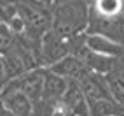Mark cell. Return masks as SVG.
Here are the masks:
<instances>
[{"label":"cell","mask_w":124,"mask_h":116,"mask_svg":"<svg viewBox=\"0 0 124 116\" xmlns=\"http://www.w3.org/2000/svg\"><path fill=\"white\" fill-rule=\"evenodd\" d=\"M89 104V114L91 116H122L124 114V104H121L115 97L100 98Z\"/></svg>","instance_id":"cell-9"},{"label":"cell","mask_w":124,"mask_h":116,"mask_svg":"<svg viewBox=\"0 0 124 116\" xmlns=\"http://www.w3.org/2000/svg\"><path fill=\"white\" fill-rule=\"evenodd\" d=\"M0 116H14V114L9 111V107H7L2 100H0Z\"/></svg>","instance_id":"cell-13"},{"label":"cell","mask_w":124,"mask_h":116,"mask_svg":"<svg viewBox=\"0 0 124 116\" xmlns=\"http://www.w3.org/2000/svg\"><path fill=\"white\" fill-rule=\"evenodd\" d=\"M89 27V9L84 0H63L53 9V30L63 37L75 39Z\"/></svg>","instance_id":"cell-1"},{"label":"cell","mask_w":124,"mask_h":116,"mask_svg":"<svg viewBox=\"0 0 124 116\" xmlns=\"http://www.w3.org/2000/svg\"><path fill=\"white\" fill-rule=\"evenodd\" d=\"M4 85H9L12 88L21 90V92L24 95H28L35 104L42 98V92H44V67L26 70L24 74H21L18 77H12L9 81H5Z\"/></svg>","instance_id":"cell-3"},{"label":"cell","mask_w":124,"mask_h":116,"mask_svg":"<svg viewBox=\"0 0 124 116\" xmlns=\"http://www.w3.org/2000/svg\"><path fill=\"white\" fill-rule=\"evenodd\" d=\"M39 2H40V4H44V5H47V7H51V5L56 2V0H39Z\"/></svg>","instance_id":"cell-14"},{"label":"cell","mask_w":124,"mask_h":116,"mask_svg":"<svg viewBox=\"0 0 124 116\" xmlns=\"http://www.w3.org/2000/svg\"><path fill=\"white\" fill-rule=\"evenodd\" d=\"M122 9V0H96V11L105 18H114Z\"/></svg>","instance_id":"cell-11"},{"label":"cell","mask_w":124,"mask_h":116,"mask_svg":"<svg viewBox=\"0 0 124 116\" xmlns=\"http://www.w3.org/2000/svg\"><path fill=\"white\" fill-rule=\"evenodd\" d=\"M49 70H53L54 74L61 76L65 79H72V81H82L86 76H89L91 70L87 65L80 60L79 56L75 55H67L63 56L61 60H58L56 63H53L51 67H46Z\"/></svg>","instance_id":"cell-5"},{"label":"cell","mask_w":124,"mask_h":116,"mask_svg":"<svg viewBox=\"0 0 124 116\" xmlns=\"http://www.w3.org/2000/svg\"><path fill=\"white\" fill-rule=\"evenodd\" d=\"M0 100L9 107V111L14 116H33V107H35L33 100L18 88H12L9 85H2Z\"/></svg>","instance_id":"cell-4"},{"label":"cell","mask_w":124,"mask_h":116,"mask_svg":"<svg viewBox=\"0 0 124 116\" xmlns=\"http://www.w3.org/2000/svg\"><path fill=\"white\" fill-rule=\"evenodd\" d=\"M67 88H68V79L58 76L53 70L44 67V92H42L40 100H46L58 107V104L61 102L65 92H67Z\"/></svg>","instance_id":"cell-7"},{"label":"cell","mask_w":124,"mask_h":116,"mask_svg":"<svg viewBox=\"0 0 124 116\" xmlns=\"http://www.w3.org/2000/svg\"><path fill=\"white\" fill-rule=\"evenodd\" d=\"M0 93H2V86H0Z\"/></svg>","instance_id":"cell-15"},{"label":"cell","mask_w":124,"mask_h":116,"mask_svg":"<svg viewBox=\"0 0 124 116\" xmlns=\"http://www.w3.org/2000/svg\"><path fill=\"white\" fill-rule=\"evenodd\" d=\"M75 39L63 37L53 28L44 32L40 37V67H51L63 56L72 55V46Z\"/></svg>","instance_id":"cell-2"},{"label":"cell","mask_w":124,"mask_h":116,"mask_svg":"<svg viewBox=\"0 0 124 116\" xmlns=\"http://www.w3.org/2000/svg\"><path fill=\"white\" fill-rule=\"evenodd\" d=\"M79 83H80L82 93H84L87 102H94V100L107 98V97H114L112 90H110V85H108V77H107L105 74L91 72L89 76H86Z\"/></svg>","instance_id":"cell-6"},{"label":"cell","mask_w":124,"mask_h":116,"mask_svg":"<svg viewBox=\"0 0 124 116\" xmlns=\"http://www.w3.org/2000/svg\"><path fill=\"white\" fill-rule=\"evenodd\" d=\"M16 44H18V35L14 34V30L7 23L0 21V55L14 49Z\"/></svg>","instance_id":"cell-10"},{"label":"cell","mask_w":124,"mask_h":116,"mask_svg":"<svg viewBox=\"0 0 124 116\" xmlns=\"http://www.w3.org/2000/svg\"><path fill=\"white\" fill-rule=\"evenodd\" d=\"M7 81V74H5V65H4V56L0 55V86Z\"/></svg>","instance_id":"cell-12"},{"label":"cell","mask_w":124,"mask_h":116,"mask_svg":"<svg viewBox=\"0 0 124 116\" xmlns=\"http://www.w3.org/2000/svg\"><path fill=\"white\" fill-rule=\"evenodd\" d=\"M84 40L86 44L93 49V51L110 56V58H122L124 56V42H117V40H112L107 35L101 34H84Z\"/></svg>","instance_id":"cell-8"}]
</instances>
